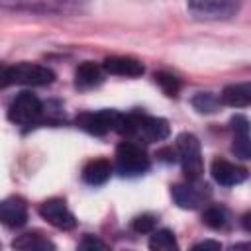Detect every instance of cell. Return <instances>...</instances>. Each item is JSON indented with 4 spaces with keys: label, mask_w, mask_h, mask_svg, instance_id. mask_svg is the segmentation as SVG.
<instances>
[{
    "label": "cell",
    "mask_w": 251,
    "mask_h": 251,
    "mask_svg": "<svg viewBox=\"0 0 251 251\" xmlns=\"http://www.w3.org/2000/svg\"><path fill=\"white\" fill-rule=\"evenodd\" d=\"M41 116H43V102L29 90H22L20 94H16V98L8 106V118L18 126L37 124Z\"/></svg>",
    "instance_id": "5"
},
{
    "label": "cell",
    "mask_w": 251,
    "mask_h": 251,
    "mask_svg": "<svg viewBox=\"0 0 251 251\" xmlns=\"http://www.w3.org/2000/svg\"><path fill=\"white\" fill-rule=\"evenodd\" d=\"M39 214H41L43 220H47L57 229L69 231V229L76 227V220H75L73 212L69 210V206L63 198H49V200L41 202Z\"/></svg>",
    "instance_id": "9"
},
{
    "label": "cell",
    "mask_w": 251,
    "mask_h": 251,
    "mask_svg": "<svg viewBox=\"0 0 251 251\" xmlns=\"http://www.w3.org/2000/svg\"><path fill=\"white\" fill-rule=\"evenodd\" d=\"M112 175V163L108 159H92L82 169V180L90 186L104 184Z\"/></svg>",
    "instance_id": "16"
},
{
    "label": "cell",
    "mask_w": 251,
    "mask_h": 251,
    "mask_svg": "<svg viewBox=\"0 0 251 251\" xmlns=\"http://www.w3.org/2000/svg\"><path fill=\"white\" fill-rule=\"evenodd\" d=\"M171 196H173V200L176 202L178 208L196 210L210 196V186L208 184H198L196 180H188L186 184H175L171 188Z\"/></svg>",
    "instance_id": "10"
},
{
    "label": "cell",
    "mask_w": 251,
    "mask_h": 251,
    "mask_svg": "<svg viewBox=\"0 0 251 251\" xmlns=\"http://www.w3.org/2000/svg\"><path fill=\"white\" fill-rule=\"evenodd\" d=\"M155 82L161 86V90H163L167 96H176L178 90H180V80H178L175 75L167 73V71L155 73Z\"/></svg>",
    "instance_id": "22"
},
{
    "label": "cell",
    "mask_w": 251,
    "mask_h": 251,
    "mask_svg": "<svg viewBox=\"0 0 251 251\" xmlns=\"http://www.w3.org/2000/svg\"><path fill=\"white\" fill-rule=\"evenodd\" d=\"M8 84H27V86H45L55 80V73L43 65L35 63H16L6 67Z\"/></svg>",
    "instance_id": "6"
},
{
    "label": "cell",
    "mask_w": 251,
    "mask_h": 251,
    "mask_svg": "<svg viewBox=\"0 0 251 251\" xmlns=\"http://www.w3.org/2000/svg\"><path fill=\"white\" fill-rule=\"evenodd\" d=\"M88 0H0V8L37 14H75Z\"/></svg>",
    "instance_id": "3"
},
{
    "label": "cell",
    "mask_w": 251,
    "mask_h": 251,
    "mask_svg": "<svg viewBox=\"0 0 251 251\" xmlns=\"http://www.w3.org/2000/svg\"><path fill=\"white\" fill-rule=\"evenodd\" d=\"M104 71L110 75H118V76H141L145 73V67L141 61L133 59V57H124V55H114L104 59Z\"/></svg>",
    "instance_id": "14"
},
{
    "label": "cell",
    "mask_w": 251,
    "mask_h": 251,
    "mask_svg": "<svg viewBox=\"0 0 251 251\" xmlns=\"http://www.w3.org/2000/svg\"><path fill=\"white\" fill-rule=\"evenodd\" d=\"M120 122H122V114L116 110L82 112L76 116V126L90 135H106L110 131H118Z\"/></svg>",
    "instance_id": "7"
},
{
    "label": "cell",
    "mask_w": 251,
    "mask_h": 251,
    "mask_svg": "<svg viewBox=\"0 0 251 251\" xmlns=\"http://www.w3.org/2000/svg\"><path fill=\"white\" fill-rule=\"evenodd\" d=\"M149 247L153 251H175L178 249V243L175 239V233L171 229H153L151 231V239H149Z\"/></svg>",
    "instance_id": "19"
},
{
    "label": "cell",
    "mask_w": 251,
    "mask_h": 251,
    "mask_svg": "<svg viewBox=\"0 0 251 251\" xmlns=\"http://www.w3.org/2000/svg\"><path fill=\"white\" fill-rule=\"evenodd\" d=\"M102 80H104L102 69H100L98 65L90 63V61L78 65L76 71H75V84H76L78 88H82V90H86V88H94V86L102 84Z\"/></svg>",
    "instance_id": "17"
},
{
    "label": "cell",
    "mask_w": 251,
    "mask_h": 251,
    "mask_svg": "<svg viewBox=\"0 0 251 251\" xmlns=\"http://www.w3.org/2000/svg\"><path fill=\"white\" fill-rule=\"evenodd\" d=\"M176 161L182 165V173L188 180H198L204 173V159L200 141L194 133H180L176 137Z\"/></svg>",
    "instance_id": "2"
},
{
    "label": "cell",
    "mask_w": 251,
    "mask_h": 251,
    "mask_svg": "<svg viewBox=\"0 0 251 251\" xmlns=\"http://www.w3.org/2000/svg\"><path fill=\"white\" fill-rule=\"evenodd\" d=\"M196 20H229L239 12V0H188Z\"/></svg>",
    "instance_id": "8"
},
{
    "label": "cell",
    "mask_w": 251,
    "mask_h": 251,
    "mask_svg": "<svg viewBox=\"0 0 251 251\" xmlns=\"http://www.w3.org/2000/svg\"><path fill=\"white\" fill-rule=\"evenodd\" d=\"M151 163L141 145L133 141H122L116 147V169L122 176H139L149 171Z\"/></svg>",
    "instance_id": "4"
},
{
    "label": "cell",
    "mask_w": 251,
    "mask_h": 251,
    "mask_svg": "<svg viewBox=\"0 0 251 251\" xmlns=\"http://www.w3.org/2000/svg\"><path fill=\"white\" fill-rule=\"evenodd\" d=\"M12 247L24 249V251H47V249H55V243L39 231H27V233H22L20 237H16L12 241Z\"/></svg>",
    "instance_id": "18"
},
{
    "label": "cell",
    "mask_w": 251,
    "mask_h": 251,
    "mask_svg": "<svg viewBox=\"0 0 251 251\" xmlns=\"http://www.w3.org/2000/svg\"><path fill=\"white\" fill-rule=\"evenodd\" d=\"M118 133L141 139L145 143H155V141L167 139L171 133V127H169V122L163 118L147 116L143 112H131V114H122Z\"/></svg>",
    "instance_id": "1"
},
{
    "label": "cell",
    "mask_w": 251,
    "mask_h": 251,
    "mask_svg": "<svg viewBox=\"0 0 251 251\" xmlns=\"http://www.w3.org/2000/svg\"><path fill=\"white\" fill-rule=\"evenodd\" d=\"M249 220H251V214H245V216H243V226H245L247 231H251V224H249Z\"/></svg>",
    "instance_id": "28"
},
{
    "label": "cell",
    "mask_w": 251,
    "mask_h": 251,
    "mask_svg": "<svg viewBox=\"0 0 251 251\" xmlns=\"http://www.w3.org/2000/svg\"><path fill=\"white\" fill-rule=\"evenodd\" d=\"M220 247H222V245H220L218 241H210V239L200 241V243L194 245V249H220Z\"/></svg>",
    "instance_id": "26"
},
{
    "label": "cell",
    "mask_w": 251,
    "mask_h": 251,
    "mask_svg": "<svg viewBox=\"0 0 251 251\" xmlns=\"http://www.w3.org/2000/svg\"><path fill=\"white\" fill-rule=\"evenodd\" d=\"M210 173H212V178L222 186H235V184H241L247 180V169L245 167L233 165V163L220 159V157L212 161Z\"/></svg>",
    "instance_id": "11"
},
{
    "label": "cell",
    "mask_w": 251,
    "mask_h": 251,
    "mask_svg": "<svg viewBox=\"0 0 251 251\" xmlns=\"http://www.w3.org/2000/svg\"><path fill=\"white\" fill-rule=\"evenodd\" d=\"M78 249H108V245L94 235H84L82 241L78 243Z\"/></svg>",
    "instance_id": "24"
},
{
    "label": "cell",
    "mask_w": 251,
    "mask_h": 251,
    "mask_svg": "<svg viewBox=\"0 0 251 251\" xmlns=\"http://www.w3.org/2000/svg\"><path fill=\"white\" fill-rule=\"evenodd\" d=\"M8 86V76H6V65H0V88Z\"/></svg>",
    "instance_id": "27"
},
{
    "label": "cell",
    "mask_w": 251,
    "mask_h": 251,
    "mask_svg": "<svg viewBox=\"0 0 251 251\" xmlns=\"http://www.w3.org/2000/svg\"><path fill=\"white\" fill-rule=\"evenodd\" d=\"M220 96H216L214 92H198L192 98V106L200 114H214L220 110Z\"/></svg>",
    "instance_id": "21"
},
{
    "label": "cell",
    "mask_w": 251,
    "mask_h": 251,
    "mask_svg": "<svg viewBox=\"0 0 251 251\" xmlns=\"http://www.w3.org/2000/svg\"><path fill=\"white\" fill-rule=\"evenodd\" d=\"M157 216H153V214H141V216H137V218H133V222H131V227H133V231H137V233H151L155 227H157Z\"/></svg>",
    "instance_id": "23"
},
{
    "label": "cell",
    "mask_w": 251,
    "mask_h": 251,
    "mask_svg": "<svg viewBox=\"0 0 251 251\" xmlns=\"http://www.w3.org/2000/svg\"><path fill=\"white\" fill-rule=\"evenodd\" d=\"M27 222V204L20 196L0 200V224L6 227H22Z\"/></svg>",
    "instance_id": "12"
},
{
    "label": "cell",
    "mask_w": 251,
    "mask_h": 251,
    "mask_svg": "<svg viewBox=\"0 0 251 251\" xmlns=\"http://www.w3.org/2000/svg\"><path fill=\"white\" fill-rule=\"evenodd\" d=\"M220 102L231 108H245L251 104V82H239L229 84L222 90Z\"/></svg>",
    "instance_id": "15"
},
{
    "label": "cell",
    "mask_w": 251,
    "mask_h": 251,
    "mask_svg": "<svg viewBox=\"0 0 251 251\" xmlns=\"http://www.w3.org/2000/svg\"><path fill=\"white\" fill-rule=\"evenodd\" d=\"M231 129H233V153L235 157L247 161L251 157V145H249V120L243 114H235L231 118Z\"/></svg>",
    "instance_id": "13"
},
{
    "label": "cell",
    "mask_w": 251,
    "mask_h": 251,
    "mask_svg": "<svg viewBox=\"0 0 251 251\" xmlns=\"http://www.w3.org/2000/svg\"><path fill=\"white\" fill-rule=\"evenodd\" d=\"M157 157H159L161 161H165V163H175V161H176V149H173V147H163V149L157 151Z\"/></svg>",
    "instance_id": "25"
},
{
    "label": "cell",
    "mask_w": 251,
    "mask_h": 251,
    "mask_svg": "<svg viewBox=\"0 0 251 251\" xmlns=\"http://www.w3.org/2000/svg\"><path fill=\"white\" fill-rule=\"evenodd\" d=\"M202 222L212 229H226L229 224V218L222 206H208L202 214Z\"/></svg>",
    "instance_id": "20"
}]
</instances>
